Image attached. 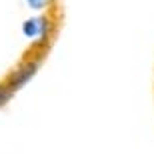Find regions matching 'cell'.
<instances>
[{
  "label": "cell",
  "instance_id": "obj_1",
  "mask_svg": "<svg viewBox=\"0 0 154 154\" xmlns=\"http://www.w3.org/2000/svg\"><path fill=\"white\" fill-rule=\"evenodd\" d=\"M38 60H28V62L20 64L14 72H12L10 80H8V86H10L12 90H16V88H22L26 82H28L32 76L36 74V70H38Z\"/></svg>",
  "mask_w": 154,
  "mask_h": 154
},
{
  "label": "cell",
  "instance_id": "obj_2",
  "mask_svg": "<svg viewBox=\"0 0 154 154\" xmlns=\"http://www.w3.org/2000/svg\"><path fill=\"white\" fill-rule=\"evenodd\" d=\"M42 28H44V20H38V18H30V20H26V22L22 24V32L28 36V38L40 36Z\"/></svg>",
  "mask_w": 154,
  "mask_h": 154
},
{
  "label": "cell",
  "instance_id": "obj_3",
  "mask_svg": "<svg viewBox=\"0 0 154 154\" xmlns=\"http://www.w3.org/2000/svg\"><path fill=\"white\" fill-rule=\"evenodd\" d=\"M12 92H14V90H12L8 84H6V86H0V106H2V104H6L8 100H10Z\"/></svg>",
  "mask_w": 154,
  "mask_h": 154
},
{
  "label": "cell",
  "instance_id": "obj_4",
  "mask_svg": "<svg viewBox=\"0 0 154 154\" xmlns=\"http://www.w3.org/2000/svg\"><path fill=\"white\" fill-rule=\"evenodd\" d=\"M28 4L32 6V8H42V6L46 4V0H28Z\"/></svg>",
  "mask_w": 154,
  "mask_h": 154
}]
</instances>
